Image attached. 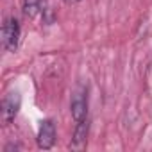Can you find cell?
<instances>
[{
	"instance_id": "1",
	"label": "cell",
	"mask_w": 152,
	"mask_h": 152,
	"mask_svg": "<svg viewBox=\"0 0 152 152\" xmlns=\"http://www.w3.org/2000/svg\"><path fill=\"white\" fill-rule=\"evenodd\" d=\"M20 36H22V29L18 20L15 16L6 18L2 25V45L7 52H16L20 45Z\"/></svg>"
},
{
	"instance_id": "2",
	"label": "cell",
	"mask_w": 152,
	"mask_h": 152,
	"mask_svg": "<svg viewBox=\"0 0 152 152\" xmlns=\"http://www.w3.org/2000/svg\"><path fill=\"white\" fill-rule=\"evenodd\" d=\"M20 106H22V97L18 91H11L9 95H6V99L2 100V122L6 125H9L16 118Z\"/></svg>"
},
{
	"instance_id": "3",
	"label": "cell",
	"mask_w": 152,
	"mask_h": 152,
	"mask_svg": "<svg viewBox=\"0 0 152 152\" xmlns=\"http://www.w3.org/2000/svg\"><path fill=\"white\" fill-rule=\"evenodd\" d=\"M38 147L43 148V150H48L54 147L56 143V125L52 120H43L41 125H39V131H38Z\"/></svg>"
},
{
	"instance_id": "4",
	"label": "cell",
	"mask_w": 152,
	"mask_h": 152,
	"mask_svg": "<svg viewBox=\"0 0 152 152\" xmlns=\"http://www.w3.org/2000/svg\"><path fill=\"white\" fill-rule=\"evenodd\" d=\"M70 111H72V116H73L75 122H81V120L88 118V95H86V90L75 91V95L72 99V104H70Z\"/></svg>"
},
{
	"instance_id": "5",
	"label": "cell",
	"mask_w": 152,
	"mask_h": 152,
	"mask_svg": "<svg viewBox=\"0 0 152 152\" xmlns=\"http://www.w3.org/2000/svg\"><path fill=\"white\" fill-rule=\"evenodd\" d=\"M88 131H90V122L88 118L77 122V127H75V134H73V147L75 148H79L86 143V138H88Z\"/></svg>"
},
{
	"instance_id": "6",
	"label": "cell",
	"mask_w": 152,
	"mask_h": 152,
	"mask_svg": "<svg viewBox=\"0 0 152 152\" xmlns=\"http://www.w3.org/2000/svg\"><path fill=\"white\" fill-rule=\"evenodd\" d=\"M45 7V0H23V15L27 18L38 16Z\"/></svg>"
},
{
	"instance_id": "7",
	"label": "cell",
	"mask_w": 152,
	"mask_h": 152,
	"mask_svg": "<svg viewBox=\"0 0 152 152\" xmlns=\"http://www.w3.org/2000/svg\"><path fill=\"white\" fill-rule=\"evenodd\" d=\"M18 148H20L18 145H13V143H9V145L4 148V152H9V150H18Z\"/></svg>"
},
{
	"instance_id": "8",
	"label": "cell",
	"mask_w": 152,
	"mask_h": 152,
	"mask_svg": "<svg viewBox=\"0 0 152 152\" xmlns=\"http://www.w3.org/2000/svg\"><path fill=\"white\" fill-rule=\"evenodd\" d=\"M63 2H66V4H77V2H81V0H63Z\"/></svg>"
}]
</instances>
